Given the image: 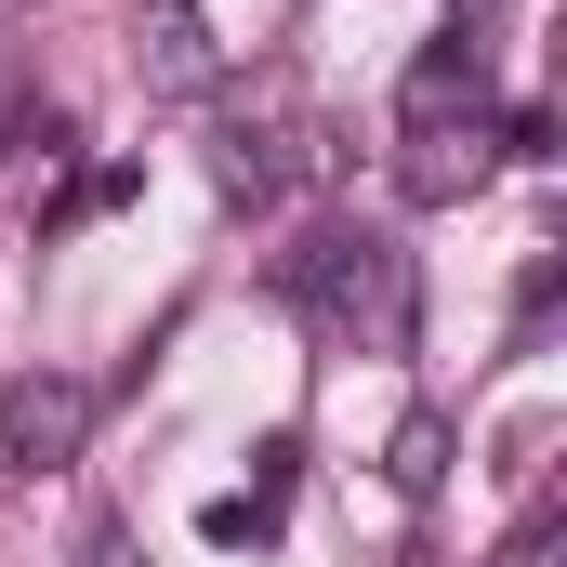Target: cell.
Segmentation results:
<instances>
[{"label": "cell", "mask_w": 567, "mask_h": 567, "mask_svg": "<svg viewBox=\"0 0 567 567\" xmlns=\"http://www.w3.org/2000/svg\"><path fill=\"white\" fill-rule=\"evenodd\" d=\"M80 435H93V383H80V370H27V383L0 396V462H13V475L80 462Z\"/></svg>", "instance_id": "cell-1"}, {"label": "cell", "mask_w": 567, "mask_h": 567, "mask_svg": "<svg viewBox=\"0 0 567 567\" xmlns=\"http://www.w3.org/2000/svg\"><path fill=\"white\" fill-rule=\"evenodd\" d=\"M133 66L158 93H212V27H198V0H133Z\"/></svg>", "instance_id": "cell-2"}, {"label": "cell", "mask_w": 567, "mask_h": 567, "mask_svg": "<svg viewBox=\"0 0 567 567\" xmlns=\"http://www.w3.org/2000/svg\"><path fill=\"white\" fill-rule=\"evenodd\" d=\"M303 303H330V317H357V303H370V317H396V265H383V238H317V265H303Z\"/></svg>", "instance_id": "cell-3"}, {"label": "cell", "mask_w": 567, "mask_h": 567, "mask_svg": "<svg viewBox=\"0 0 567 567\" xmlns=\"http://www.w3.org/2000/svg\"><path fill=\"white\" fill-rule=\"evenodd\" d=\"M449 106H462V120L488 106V53H475V40H435L423 66H410V133H449Z\"/></svg>", "instance_id": "cell-4"}, {"label": "cell", "mask_w": 567, "mask_h": 567, "mask_svg": "<svg viewBox=\"0 0 567 567\" xmlns=\"http://www.w3.org/2000/svg\"><path fill=\"white\" fill-rule=\"evenodd\" d=\"M475 172H488V145H475V120H462V133H410V198H462Z\"/></svg>", "instance_id": "cell-5"}, {"label": "cell", "mask_w": 567, "mask_h": 567, "mask_svg": "<svg viewBox=\"0 0 567 567\" xmlns=\"http://www.w3.org/2000/svg\"><path fill=\"white\" fill-rule=\"evenodd\" d=\"M435 475H449V423H435V410H423V423H396V488L423 502Z\"/></svg>", "instance_id": "cell-6"}, {"label": "cell", "mask_w": 567, "mask_h": 567, "mask_svg": "<svg viewBox=\"0 0 567 567\" xmlns=\"http://www.w3.org/2000/svg\"><path fill=\"white\" fill-rule=\"evenodd\" d=\"M0 13H13V0H0Z\"/></svg>", "instance_id": "cell-7"}]
</instances>
